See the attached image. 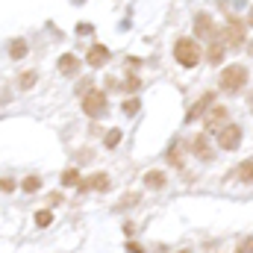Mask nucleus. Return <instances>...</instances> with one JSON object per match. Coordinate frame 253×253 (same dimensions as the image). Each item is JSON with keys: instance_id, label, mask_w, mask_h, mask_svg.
Instances as JSON below:
<instances>
[{"instance_id": "nucleus-1", "label": "nucleus", "mask_w": 253, "mask_h": 253, "mask_svg": "<svg viewBox=\"0 0 253 253\" xmlns=\"http://www.w3.org/2000/svg\"><path fill=\"white\" fill-rule=\"evenodd\" d=\"M174 59L183 68H194L200 62V44L194 39H177L174 42Z\"/></svg>"}, {"instance_id": "nucleus-2", "label": "nucleus", "mask_w": 253, "mask_h": 253, "mask_svg": "<svg viewBox=\"0 0 253 253\" xmlns=\"http://www.w3.org/2000/svg\"><path fill=\"white\" fill-rule=\"evenodd\" d=\"M245 85H248V68L245 65H227L224 74H221V88L230 91V94H236Z\"/></svg>"}, {"instance_id": "nucleus-3", "label": "nucleus", "mask_w": 253, "mask_h": 253, "mask_svg": "<svg viewBox=\"0 0 253 253\" xmlns=\"http://www.w3.org/2000/svg\"><path fill=\"white\" fill-rule=\"evenodd\" d=\"M106 109H109V97H106L103 91H94V88H91V91L83 97V112H85L88 118H100Z\"/></svg>"}, {"instance_id": "nucleus-4", "label": "nucleus", "mask_w": 253, "mask_h": 253, "mask_svg": "<svg viewBox=\"0 0 253 253\" xmlns=\"http://www.w3.org/2000/svg\"><path fill=\"white\" fill-rule=\"evenodd\" d=\"M221 42H224L227 47H242V44H245V24H242L239 18H230V24H227L224 33H221Z\"/></svg>"}, {"instance_id": "nucleus-5", "label": "nucleus", "mask_w": 253, "mask_h": 253, "mask_svg": "<svg viewBox=\"0 0 253 253\" xmlns=\"http://www.w3.org/2000/svg\"><path fill=\"white\" fill-rule=\"evenodd\" d=\"M218 144H221L224 150H236V147L242 144V126L239 124H227L221 132H218Z\"/></svg>"}, {"instance_id": "nucleus-6", "label": "nucleus", "mask_w": 253, "mask_h": 253, "mask_svg": "<svg viewBox=\"0 0 253 253\" xmlns=\"http://www.w3.org/2000/svg\"><path fill=\"white\" fill-rule=\"evenodd\" d=\"M194 33L197 36H203V39H221V33H218V27L212 24V18L206 15V12H200V15H194Z\"/></svg>"}, {"instance_id": "nucleus-7", "label": "nucleus", "mask_w": 253, "mask_h": 253, "mask_svg": "<svg viewBox=\"0 0 253 253\" xmlns=\"http://www.w3.org/2000/svg\"><path fill=\"white\" fill-rule=\"evenodd\" d=\"M227 118H230V112L224 109V106H212L206 115H203V124H206V129H224L227 126Z\"/></svg>"}, {"instance_id": "nucleus-8", "label": "nucleus", "mask_w": 253, "mask_h": 253, "mask_svg": "<svg viewBox=\"0 0 253 253\" xmlns=\"http://www.w3.org/2000/svg\"><path fill=\"white\" fill-rule=\"evenodd\" d=\"M80 191H106L109 189V177L106 174H91V177H85V180H80Z\"/></svg>"}, {"instance_id": "nucleus-9", "label": "nucleus", "mask_w": 253, "mask_h": 253, "mask_svg": "<svg viewBox=\"0 0 253 253\" xmlns=\"http://www.w3.org/2000/svg\"><path fill=\"white\" fill-rule=\"evenodd\" d=\"M85 62L91 65V68H103V65L109 62V50H106L103 44H94V47L85 53Z\"/></svg>"}, {"instance_id": "nucleus-10", "label": "nucleus", "mask_w": 253, "mask_h": 253, "mask_svg": "<svg viewBox=\"0 0 253 253\" xmlns=\"http://www.w3.org/2000/svg\"><path fill=\"white\" fill-rule=\"evenodd\" d=\"M191 150H194L200 159H212V147H209V138H206V135H194V138H191Z\"/></svg>"}, {"instance_id": "nucleus-11", "label": "nucleus", "mask_w": 253, "mask_h": 253, "mask_svg": "<svg viewBox=\"0 0 253 253\" xmlns=\"http://www.w3.org/2000/svg\"><path fill=\"white\" fill-rule=\"evenodd\" d=\"M212 97H215V94H209V91H206V94H203V97H200V100H197V103H194V106L189 109L186 121H197V115H200V112H206V109L212 106Z\"/></svg>"}, {"instance_id": "nucleus-12", "label": "nucleus", "mask_w": 253, "mask_h": 253, "mask_svg": "<svg viewBox=\"0 0 253 253\" xmlns=\"http://www.w3.org/2000/svg\"><path fill=\"white\" fill-rule=\"evenodd\" d=\"M80 71V59L74 56V53H65L62 59H59V74H68V77H74Z\"/></svg>"}, {"instance_id": "nucleus-13", "label": "nucleus", "mask_w": 253, "mask_h": 253, "mask_svg": "<svg viewBox=\"0 0 253 253\" xmlns=\"http://www.w3.org/2000/svg\"><path fill=\"white\" fill-rule=\"evenodd\" d=\"M9 56H12V59H24V56H27V42H24V39L9 42Z\"/></svg>"}, {"instance_id": "nucleus-14", "label": "nucleus", "mask_w": 253, "mask_h": 253, "mask_svg": "<svg viewBox=\"0 0 253 253\" xmlns=\"http://www.w3.org/2000/svg\"><path fill=\"white\" fill-rule=\"evenodd\" d=\"M224 47H227V44H224L221 39H215V42L209 44V53H206V56H209V62H212V65L221 62V53H224Z\"/></svg>"}, {"instance_id": "nucleus-15", "label": "nucleus", "mask_w": 253, "mask_h": 253, "mask_svg": "<svg viewBox=\"0 0 253 253\" xmlns=\"http://www.w3.org/2000/svg\"><path fill=\"white\" fill-rule=\"evenodd\" d=\"M239 180L242 183H253V159H245L239 165Z\"/></svg>"}, {"instance_id": "nucleus-16", "label": "nucleus", "mask_w": 253, "mask_h": 253, "mask_svg": "<svg viewBox=\"0 0 253 253\" xmlns=\"http://www.w3.org/2000/svg\"><path fill=\"white\" fill-rule=\"evenodd\" d=\"M144 186H150V189H162V186H165V177H162L159 171H150V174H144Z\"/></svg>"}, {"instance_id": "nucleus-17", "label": "nucleus", "mask_w": 253, "mask_h": 253, "mask_svg": "<svg viewBox=\"0 0 253 253\" xmlns=\"http://www.w3.org/2000/svg\"><path fill=\"white\" fill-rule=\"evenodd\" d=\"M118 141H121V129H109L106 132V138H103V144L112 150V147H118Z\"/></svg>"}, {"instance_id": "nucleus-18", "label": "nucleus", "mask_w": 253, "mask_h": 253, "mask_svg": "<svg viewBox=\"0 0 253 253\" xmlns=\"http://www.w3.org/2000/svg\"><path fill=\"white\" fill-rule=\"evenodd\" d=\"M18 83H21V88H30V85H33V83H36V71H24V74H21V80H18Z\"/></svg>"}, {"instance_id": "nucleus-19", "label": "nucleus", "mask_w": 253, "mask_h": 253, "mask_svg": "<svg viewBox=\"0 0 253 253\" xmlns=\"http://www.w3.org/2000/svg\"><path fill=\"white\" fill-rule=\"evenodd\" d=\"M168 162L177 165V168L183 165V153H180V147H171V150H168Z\"/></svg>"}, {"instance_id": "nucleus-20", "label": "nucleus", "mask_w": 253, "mask_h": 253, "mask_svg": "<svg viewBox=\"0 0 253 253\" xmlns=\"http://www.w3.org/2000/svg\"><path fill=\"white\" fill-rule=\"evenodd\" d=\"M50 221H53V215H50L47 209H42V212H36V224H39V227H47Z\"/></svg>"}, {"instance_id": "nucleus-21", "label": "nucleus", "mask_w": 253, "mask_h": 253, "mask_svg": "<svg viewBox=\"0 0 253 253\" xmlns=\"http://www.w3.org/2000/svg\"><path fill=\"white\" fill-rule=\"evenodd\" d=\"M62 183H65V186H80V174H77L74 168H71V171H65Z\"/></svg>"}, {"instance_id": "nucleus-22", "label": "nucleus", "mask_w": 253, "mask_h": 253, "mask_svg": "<svg viewBox=\"0 0 253 253\" xmlns=\"http://www.w3.org/2000/svg\"><path fill=\"white\" fill-rule=\"evenodd\" d=\"M42 189V180H39V177H27V180H24V191H39Z\"/></svg>"}, {"instance_id": "nucleus-23", "label": "nucleus", "mask_w": 253, "mask_h": 253, "mask_svg": "<svg viewBox=\"0 0 253 253\" xmlns=\"http://www.w3.org/2000/svg\"><path fill=\"white\" fill-rule=\"evenodd\" d=\"M124 112H126V115H135V112H138V100H135V97L124 100Z\"/></svg>"}, {"instance_id": "nucleus-24", "label": "nucleus", "mask_w": 253, "mask_h": 253, "mask_svg": "<svg viewBox=\"0 0 253 253\" xmlns=\"http://www.w3.org/2000/svg\"><path fill=\"white\" fill-rule=\"evenodd\" d=\"M239 253H253V239L242 242V245H239Z\"/></svg>"}, {"instance_id": "nucleus-25", "label": "nucleus", "mask_w": 253, "mask_h": 253, "mask_svg": "<svg viewBox=\"0 0 253 253\" xmlns=\"http://www.w3.org/2000/svg\"><path fill=\"white\" fill-rule=\"evenodd\" d=\"M3 191H15V180H9V177H3Z\"/></svg>"}, {"instance_id": "nucleus-26", "label": "nucleus", "mask_w": 253, "mask_h": 253, "mask_svg": "<svg viewBox=\"0 0 253 253\" xmlns=\"http://www.w3.org/2000/svg\"><path fill=\"white\" fill-rule=\"evenodd\" d=\"M77 33H80V36H83V33H91V24H80V27H77Z\"/></svg>"}, {"instance_id": "nucleus-27", "label": "nucleus", "mask_w": 253, "mask_h": 253, "mask_svg": "<svg viewBox=\"0 0 253 253\" xmlns=\"http://www.w3.org/2000/svg\"><path fill=\"white\" fill-rule=\"evenodd\" d=\"M126 88H138V80L135 77H126Z\"/></svg>"}, {"instance_id": "nucleus-28", "label": "nucleus", "mask_w": 253, "mask_h": 253, "mask_svg": "<svg viewBox=\"0 0 253 253\" xmlns=\"http://www.w3.org/2000/svg\"><path fill=\"white\" fill-rule=\"evenodd\" d=\"M248 27H253V9H251V15H248Z\"/></svg>"}]
</instances>
